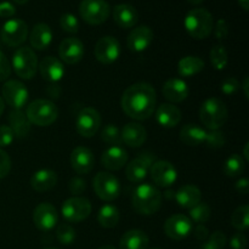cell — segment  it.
Instances as JSON below:
<instances>
[{"mask_svg": "<svg viewBox=\"0 0 249 249\" xmlns=\"http://www.w3.org/2000/svg\"><path fill=\"white\" fill-rule=\"evenodd\" d=\"M156 102L155 88L148 83H136L124 91L121 104L126 116L136 121H145L155 112Z\"/></svg>", "mask_w": 249, "mask_h": 249, "instance_id": "cell-1", "label": "cell"}, {"mask_svg": "<svg viewBox=\"0 0 249 249\" xmlns=\"http://www.w3.org/2000/svg\"><path fill=\"white\" fill-rule=\"evenodd\" d=\"M134 211L141 215H152L162 206V195L160 190L150 184L139 185L131 198Z\"/></svg>", "mask_w": 249, "mask_h": 249, "instance_id": "cell-2", "label": "cell"}, {"mask_svg": "<svg viewBox=\"0 0 249 249\" xmlns=\"http://www.w3.org/2000/svg\"><path fill=\"white\" fill-rule=\"evenodd\" d=\"M185 29L191 38L203 40L208 38L214 28L213 15L203 7L192 9L185 16Z\"/></svg>", "mask_w": 249, "mask_h": 249, "instance_id": "cell-3", "label": "cell"}, {"mask_svg": "<svg viewBox=\"0 0 249 249\" xmlns=\"http://www.w3.org/2000/svg\"><path fill=\"white\" fill-rule=\"evenodd\" d=\"M199 119L209 130H219L228 121L226 105L218 97H211L202 104Z\"/></svg>", "mask_w": 249, "mask_h": 249, "instance_id": "cell-4", "label": "cell"}, {"mask_svg": "<svg viewBox=\"0 0 249 249\" xmlns=\"http://www.w3.org/2000/svg\"><path fill=\"white\" fill-rule=\"evenodd\" d=\"M26 116L31 124L38 126H49L57 119L58 109L50 100L39 99L28 105Z\"/></svg>", "mask_w": 249, "mask_h": 249, "instance_id": "cell-5", "label": "cell"}, {"mask_svg": "<svg viewBox=\"0 0 249 249\" xmlns=\"http://www.w3.org/2000/svg\"><path fill=\"white\" fill-rule=\"evenodd\" d=\"M12 67L19 78L26 80L32 79L38 70V58L33 49L28 46L17 49L12 57Z\"/></svg>", "mask_w": 249, "mask_h": 249, "instance_id": "cell-6", "label": "cell"}, {"mask_svg": "<svg viewBox=\"0 0 249 249\" xmlns=\"http://www.w3.org/2000/svg\"><path fill=\"white\" fill-rule=\"evenodd\" d=\"M79 14L88 24L99 26L108 19L111 6L106 0H82Z\"/></svg>", "mask_w": 249, "mask_h": 249, "instance_id": "cell-7", "label": "cell"}, {"mask_svg": "<svg viewBox=\"0 0 249 249\" xmlns=\"http://www.w3.org/2000/svg\"><path fill=\"white\" fill-rule=\"evenodd\" d=\"M95 194L102 201L112 202L118 198L121 194V184L113 174L108 172H100L92 180Z\"/></svg>", "mask_w": 249, "mask_h": 249, "instance_id": "cell-8", "label": "cell"}, {"mask_svg": "<svg viewBox=\"0 0 249 249\" xmlns=\"http://www.w3.org/2000/svg\"><path fill=\"white\" fill-rule=\"evenodd\" d=\"M63 219L68 223H80L91 213V203L84 197H71L63 202L61 207Z\"/></svg>", "mask_w": 249, "mask_h": 249, "instance_id": "cell-9", "label": "cell"}, {"mask_svg": "<svg viewBox=\"0 0 249 249\" xmlns=\"http://www.w3.org/2000/svg\"><path fill=\"white\" fill-rule=\"evenodd\" d=\"M1 40L7 46H19L26 41L28 36V26L19 18H10L1 28Z\"/></svg>", "mask_w": 249, "mask_h": 249, "instance_id": "cell-10", "label": "cell"}, {"mask_svg": "<svg viewBox=\"0 0 249 249\" xmlns=\"http://www.w3.org/2000/svg\"><path fill=\"white\" fill-rule=\"evenodd\" d=\"M157 160L156 156L151 152H143L140 153L135 160H131L128 165H126L125 175L128 178L129 181L139 182L142 181L148 174L151 165Z\"/></svg>", "mask_w": 249, "mask_h": 249, "instance_id": "cell-11", "label": "cell"}, {"mask_svg": "<svg viewBox=\"0 0 249 249\" xmlns=\"http://www.w3.org/2000/svg\"><path fill=\"white\" fill-rule=\"evenodd\" d=\"M101 125V116L99 112L92 107H84L79 112L75 122V128L79 135L84 138H91Z\"/></svg>", "mask_w": 249, "mask_h": 249, "instance_id": "cell-12", "label": "cell"}, {"mask_svg": "<svg viewBox=\"0 0 249 249\" xmlns=\"http://www.w3.org/2000/svg\"><path fill=\"white\" fill-rule=\"evenodd\" d=\"M2 100L15 109H21L28 101V90L18 80H7L2 85Z\"/></svg>", "mask_w": 249, "mask_h": 249, "instance_id": "cell-13", "label": "cell"}, {"mask_svg": "<svg viewBox=\"0 0 249 249\" xmlns=\"http://www.w3.org/2000/svg\"><path fill=\"white\" fill-rule=\"evenodd\" d=\"M121 55V44L113 36H102L95 46V57L104 65L116 62Z\"/></svg>", "mask_w": 249, "mask_h": 249, "instance_id": "cell-14", "label": "cell"}, {"mask_svg": "<svg viewBox=\"0 0 249 249\" xmlns=\"http://www.w3.org/2000/svg\"><path fill=\"white\" fill-rule=\"evenodd\" d=\"M151 179L157 186L169 187L177 181L178 172L168 160H156L150 168Z\"/></svg>", "mask_w": 249, "mask_h": 249, "instance_id": "cell-15", "label": "cell"}, {"mask_svg": "<svg viewBox=\"0 0 249 249\" xmlns=\"http://www.w3.org/2000/svg\"><path fill=\"white\" fill-rule=\"evenodd\" d=\"M192 231V221L184 214H175L167 219L164 224V232L169 238L180 241L186 238Z\"/></svg>", "mask_w": 249, "mask_h": 249, "instance_id": "cell-16", "label": "cell"}, {"mask_svg": "<svg viewBox=\"0 0 249 249\" xmlns=\"http://www.w3.org/2000/svg\"><path fill=\"white\" fill-rule=\"evenodd\" d=\"M58 221V214L53 204L44 202L38 204L33 212V223L40 231H50Z\"/></svg>", "mask_w": 249, "mask_h": 249, "instance_id": "cell-17", "label": "cell"}, {"mask_svg": "<svg viewBox=\"0 0 249 249\" xmlns=\"http://www.w3.org/2000/svg\"><path fill=\"white\" fill-rule=\"evenodd\" d=\"M58 55L67 65H75L84 57V44L78 38H66L58 46Z\"/></svg>", "mask_w": 249, "mask_h": 249, "instance_id": "cell-18", "label": "cell"}, {"mask_svg": "<svg viewBox=\"0 0 249 249\" xmlns=\"http://www.w3.org/2000/svg\"><path fill=\"white\" fill-rule=\"evenodd\" d=\"M153 41V31L147 26H139L129 33L126 45L134 53H142Z\"/></svg>", "mask_w": 249, "mask_h": 249, "instance_id": "cell-19", "label": "cell"}, {"mask_svg": "<svg viewBox=\"0 0 249 249\" xmlns=\"http://www.w3.org/2000/svg\"><path fill=\"white\" fill-rule=\"evenodd\" d=\"M71 165L78 174H88L95 165L94 153L84 146H78L71 155Z\"/></svg>", "mask_w": 249, "mask_h": 249, "instance_id": "cell-20", "label": "cell"}, {"mask_svg": "<svg viewBox=\"0 0 249 249\" xmlns=\"http://www.w3.org/2000/svg\"><path fill=\"white\" fill-rule=\"evenodd\" d=\"M162 91L163 96L173 104H179V102L185 101L190 94L187 84L179 78H172V79L167 80L163 85Z\"/></svg>", "mask_w": 249, "mask_h": 249, "instance_id": "cell-21", "label": "cell"}, {"mask_svg": "<svg viewBox=\"0 0 249 249\" xmlns=\"http://www.w3.org/2000/svg\"><path fill=\"white\" fill-rule=\"evenodd\" d=\"M113 19L121 28H133L139 22V12L133 5L118 4L113 9Z\"/></svg>", "mask_w": 249, "mask_h": 249, "instance_id": "cell-22", "label": "cell"}, {"mask_svg": "<svg viewBox=\"0 0 249 249\" xmlns=\"http://www.w3.org/2000/svg\"><path fill=\"white\" fill-rule=\"evenodd\" d=\"M39 71H40L41 77L51 83L60 82L65 75L63 63L58 58L53 57V56H48L41 60L40 65H39Z\"/></svg>", "mask_w": 249, "mask_h": 249, "instance_id": "cell-23", "label": "cell"}, {"mask_svg": "<svg viewBox=\"0 0 249 249\" xmlns=\"http://www.w3.org/2000/svg\"><path fill=\"white\" fill-rule=\"evenodd\" d=\"M121 138L122 141L129 147L136 148L145 143L146 139H147V131L141 124L128 123L122 129Z\"/></svg>", "mask_w": 249, "mask_h": 249, "instance_id": "cell-24", "label": "cell"}, {"mask_svg": "<svg viewBox=\"0 0 249 249\" xmlns=\"http://www.w3.org/2000/svg\"><path fill=\"white\" fill-rule=\"evenodd\" d=\"M128 162V153L121 146H111L101 157V163L108 170H119Z\"/></svg>", "mask_w": 249, "mask_h": 249, "instance_id": "cell-25", "label": "cell"}, {"mask_svg": "<svg viewBox=\"0 0 249 249\" xmlns=\"http://www.w3.org/2000/svg\"><path fill=\"white\" fill-rule=\"evenodd\" d=\"M156 121L163 128H174L181 121V111L172 104H162L156 111Z\"/></svg>", "mask_w": 249, "mask_h": 249, "instance_id": "cell-26", "label": "cell"}, {"mask_svg": "<svg viewBox=\"0 0 249 249\" xmlns=\"http://www.w3.org/2000/svg\"><path fill=\"white\" fill-rule=\"evenodd\" d=\"M32 48L43 51L50 46L53 41V31L46 23H38L33 27L29 36Z\"/></svg>", "mask_w": 249, "mask_h": 249, "instance_id": "cell-27", "label": "cell"}, {"mask_svg": "<svg viewBox=\"0 0 249 249\" xmlns=\"http://www.w3.org/2000/svg\"><path fill=\"white\" fill-rule=\"evenodd\" d=\"M57 184V174L50 169H40L31 178L32 189L36 192H46L53 190Z\"/></svg>", "mask_w": 249, "mask_h": 249, "instance_id": "cell-28", "label": "cell"}, {"mask_svg": "<svg viewBox=\"0 0 249 249\" xmlns=\"http://www.w3.org/2000/svg\"><path fill=\"white\" fill-rule=\"evenodd\" d=\"M175 199L178 204L182 208L191 209L192 207L197 206L202 199V192L195 185H184L178 190L175 194Z\"/></svg>", "mask_w": 249, "mask_h": 249, "instance_id": "cell-29", "label": "cell"}, {"mask_svg": "<svg viewBox=\"0 0 249 249\" xmlns=\"http://www.w3.org/2000/svg\"><path fill=\"white\" fill-rule=\"evenodd\" d=\"M147 235L141 230H129L122 236L119 249H147Z\"/></svg>", "mask_w": 249, "mask_h": 249, "instance_id": "cell-30", "label": "cell"}, {"mask_svg": "<svg viewBox=\"0 0 249 249\" xmlns=\"http://www.w3.org/2000/svg\"><path fill=\"white\" fill-rule=\"evenodd\" d=\"M207 131L197 124H186L180 130V140L187 146H198L204 143Z\"/></svg>", "mask_w": 249, "mask_h": 249, "instance_id": "cell-31", "label": "cell"}, {"mask_svg": "<svg viewBox=\"0 0 249 249\" xmlns=\"http://www.w3.org/2000/svg\"><path fill=\"white\" fill-rule=\"evenodd\" d=\"M10 128L14 131L15 136L17 138H24L28 135L29 130H31V122L27 118L26 113L22 109H14L10 112L9 116Z\"/></svg>", "mask_w": 249, "mask_h": 249, "instance_id": "cell-32", "label": "cell"}, {"mask_svg": "<svg viewBox=\"0 0 249 249\" xmlns=\"http://www.w3.org/2000/svg\"><path fill=\"white\" fill-rule=\"evenodd\" d=\"M204 68V61L197 56H186L178 63V73L180 77H192L198 74Z\"/></svg>", "mask_w": 249, "mask_h": 249, "instance_id": "cell-33", "label": "cell"}, {"mask_svg": "<svg viewBox=\"0 0 249 249\" xmlns=\"http://www.w3.org/2000/svg\"><path fill=\"white\" fill-rule=\"evenodd\" d=\"M97 221L105 229L114 228L119 221V211L117 209V207L112 206V204H106L100 208L99 214H97Z\"/></svg>", "mask_w": 249, "mask_h": 249, "instance_id": "cell-34", "label": "cell"}, {"mask_svg": "<svg viewBox=\"0 0 249 249\" xmlns=\"http://www.w3.org/2000/svg\"><path fill=\"white\" fill-rule=\"evenodd\" d=\"M245 167V160L240 155H237V153H233V155H231L226 160L225 164H224V173H225L226 177L236 178L242 174Z\"/></svg>", "mask_w": 249, "mask_h": 249, "instance_id": "cell-35", "label": "cell"}, {"mask_svg": "<svg viewBox=\"0 0 249 249\" xmlns=\"http://www.w3.org/2000/svg\"><path fill=\"white\" fill-rule=\"evenodd\" d=\"M209 56H211L212 66H213L215 70L221 71L228 66V62H229L228 50H226L225 46L221 45V44H216V45H214L213 48H212Z\"/></svg>", "mask_w": 249, "mask_h": 249, "instance_id": "cell-36", "label": "cell"}, {"mask_svg": "<svg viewBox=\"0 0 249 249\" xmlns=\"http://www.w3.org/2000/svg\"><path fill=\"white\" fill-rule=\"evenodd\" d=\"M231 224L240 231H246L249 226V207L241 206L231 215Z\"/></svg>", "mask_w": 249, "mask_h": 249, "instance_id": "cell-37", "label": "cell"}, {"mask_svg": "<svg viewBox=\"0 0 249 249\" xmlns=\"http://www.w3.org/2000/svg\"><path fill=\"white\" fill-rule=\"evenodd\" d=\"M209 218H211V207L207 203L199 202L197 206L192 207L190 209V219H191V221H195L197 224H203L208 221Z\"/></svg>", "mask_w": 249, "mask_h": 249, "instance_id": "cell-38", "label": "cell"}, {"mask_svg": "<svg viewBox=\"0 0 249 249\" xmlns=\"http://www.w3.org/2000/svg\"><path fill=\"white\" fill-rule=\"evenodd\" d=\"M101 139L111 146H118L121 145L122 138H121V130L117 128L114 124H107L101 131Z\"/></svg>", "mask_w": 249, "mask_h": 249, "instance_id": "cell-39", "label": "cell"}, {"mask_svg": "<svg viewBox=\"0 0 249 249\" xmlns=\"http://www.w3.org/2000/svg\"><path fill=\"white\" fill-rule=\"evenodd\" d=\"M56 237L61 245H71L75 240V230L68 224H61L56 229Z\"/></svg>", "mask_w": 249, "mask_h": 249, "instance_id": "cell-40", "label": "cell"}, {"mask_svg": "<svg viewBox=\"0 0 249 249\" xmlns=\"http://www.w3.org/2000/svg\"><path fill=\"white\" fill-rule=\"evenodd\" d=\"M60 26L61 28L65 32L70 34H75L79 31V21H78L77 17L74 15L70 14H63L60 18Z\"/></svg>", "mask_w": 249, "mask_h": 249, "instance_id": "cell-41", "label": "cell"}, {"mask_svg": "<svg viewBox=\"0 0 249 249\" xmlns=\"http://www.w3.org/2000/svg\"><path fill=\"white\" fill-rule=\"evenodd\" d=\"M204 143L207 145V147L209 148H221L225 145V136L224 133H221L220 130H211L207 133L206 139H204Z\"/></svg>", "mask_w": 249, "mask_h": 249, "instance_id": "cell-42", "label": "cell"}, {"mask_svg": "<svg viewBox=\"0 0 249 249\" xmlns=\"http://www.w3.org/2000/svg\"><path fill=\"white\" fill-rule=\"evenodd\" d=\"M226 245V236L221 231H215L203 243L202 249H223Z\"/></svg>", "mask_w": 249, "mask_h": 249, "instance_id": "cell-43", "label": "cell"}, {"mask_svg": "<svg viewBox=\"0 0 249 249\" xmlns=\"http://www.w3.org/2000/svg\"><path fill=\"white\" fill-rule=\"evenodd\" d=\"M15 140V134L7 125H0V147H7Z\"/></svg>", "mask_w": 249, "mask_h": 249, "instance_id": "cell-44", "label": "cell"}, {"mask_svg": "<svg viewBox=\"0 0 249 249\" xmlns=\"http://www.w3.org/2000/svg\"><path fill=\"white\" fill-rule=\"evenodd\" d=\"M68 189H70L71 194H73L74 196H79L87 189V182L82 178H72L68 184Z\"/></svg>", "mask_w": 249, "mask_h": 249, "instance_id": "cell-45", "label": "cell"}, {"mask_svg": "<svg viewBox=\"0 0 249 249\" xmlns=\"http://www.w3.org/2000/svg\"><path fill=\"white\" fill-rule=\"evenodd\" d=\"M11 170V160L4 150L0 148V179H4Z\"/></svg>", "mask_w": 249, "mask_h": 249, "instance_id": "cell-46", "label": "cell"}, {"mask_svg": "<svg viewBox=\"0 0 249 249\" xmlns=\"http://www.w3.org/2000/svg\"><path fill=\"white\" fill-rule=\"evenodd\" d=\"M240 87H241L240 82H238L236 78L231 77L224 80L223 84H221V91H223L225 95H232L240 89Z\"/></svg>", "mask_w": 249, "mask_h": 249, "instance_id": "cell-47", "label": "cell"}, {"mask_svg": "<svg viewBox=\"0 0 249 249\" xmlns=\"http://www.w3.org/2000/svg\"><path fill=\"white\" fill-rule=\"evenodd\" d=\"M11 74V65L2 51H0V82H4Z\"/></svg>", "mask_w": 249, "mask_h": 249, "instance_id": "cell-48", "label": "cell"}, {"mask_svg": "<svg viewBox=\"0 0 249 249\" xmlns=\"http://www.w3.org/2000/svg\"><path fill=\"white\" fill-rule=\"evenodd\" d=\"M214 34H215V38L218 40H224V39L228 38L229 36V26L228 22L225 19H219L215 24V29H214Z\"/></svg>", "mask_w": 249, "mask_h": 249, "instance_id": "cell-49", "label": "cell"}, {"mask_svg": "<svg viewBox=\"0 0 249 249\" xmlns=\"http://www.w3.org/2000/svg\"><path fill=\"white\" fill-rule=\"evenodd\" d=\"M230 246L232 249H246V247H247V237L245 236V233L238 232L233 235L230 241Z\"/></svg>", "mask_w": 249, "mask_h": 249, "instance_id": "cell-50", "label": "cell"}, {"mask_svg": "<svg viewBox=\"0 0 249 249\" xmlns=\"http://www.w3.org/2000/svg\"><path fill=\"white\" fill-rule=\"evenodd\" d=\"M16 14V7L9 1L0 2V17L2 18H11Z\"/></svg>", "mask_w": 249, "mask_h": 249, "instance_id": "cell-51", "label": "cell"}, {"mask_svg": "<svg viewBox=\"0 0 249 249\" xmlns=\"http://www.w3.org/2000/svg\"><path fill=\"white\" fill-rule=\"evenodd\" d=\"M194 233H195V237L199 241H204L209 237L208 229H207L203 224H198V225H197V228L195 229Z\"/></svg>", "mask_w": 249, "mask_h": 249, "instance_id": "cell-52", "label": "cell"}, {"mask_svg": "<svg viewBox=\"0 0 249 249\" xmlns=\"http://www.w3.org/2000/svg\"><path fill=\"white\" fill-rule=\"evenodd\" d=\"M235 189L238 194L241 195H247L249 191V181L246 178H242V179L238 180L235 185Z\"/></svg>", "mask_w": 249, "mask_h": 249, "instance_id": "cell-53", "label": "cell"}, {"mask_svg": "<svg viewBox=\"0 0 249 249\" xmlns=\"http://www.w3.org/2000/svg\"><path fill=\"white\" fill-rule=\"evenodd\" d=\"M238 1V5H240L241 7H242L245 11H248L249 9V0H237Z\"/></svg>", "mask_w": 249, "mask_h": 249, "instance_id": "cell-54", "label": "cell"}, {"mask_svg": "<svg viewBox=\"0 0 249 249\" xmlns=\"http://www.w3.org/2000/svg\"><path fill=\"white\" fill-rule=\"evenodd\" d=\"M243 90H245V95H246V97H247L248 99V78L246 77L245 78V80H243Z\"/></svg>", "mask_w": 249, "mask_h": 249, "instance_id": "cell-55", "label": "cell"}, {"mask_svg": "<svg viewBox=\"0 0 249 249\" xmlns=\"http://www.w3.org/2000/svg\"><path fill=\"white\" fill-rule=\"evenodd\" d=\"M248 147H249V145H248V142H247V143H246V146H245V150H243V156H245L246 160H249V155H248Z\"/></svg>", "mask_w": 249, "mask_h": 249, "instance_id": "cell-56", "label": "cell"}, {"mask_svg": "<svg viewBox=\"0 0 249 249\" xmlns=\"http://www.w3.org/2000/svg\"><path fill=\"white\" fill-rule=\"evenodd\" d=\"M4 109H5V102H4V100H2V97H0V116L2 114Z\"/></svg>", "mask_w": 249, "mask_h": 249, "instance_id": "cell-57", "label": "cell"}, {"mask_svg": "<svg viewBox=\"0 0 249 249\" xmlns=\"http://www.w3.org/2000/svg\"><path fill=\"white\" fill-rule=\"evenodd\" d=\"M12 1H14L15 4H17V5H24V4H27L29 0H12Z\"/></svg>", "mask_w": 249, "mask_h": 249, "instance_id": "cell-58", "label": "cell"}, {"mask_svg": "<svg viewBox=\"0 0 249 249\" xmlns=\"http://www.w3.org/2000/svg\"><path fill=\"white\" fill-rule=\"evenodd\" d=\"M187 1H189L190 4H192V5H199V4H202L204 0H187Z\"/></svg>", "mask_w": 249, "mask_h": 249, "instance_id": "cell-59", "label": "cell"}, {"mask_svg": "<svg viewBox=\"0 0 249 249\" xmlns=\"http://www.w3.org/2000/svg\"><path fill=\"white\" fill-rule=\"evenodd\" d=\"M99 249H116V248L112 247V246H102V247H100Z\"/></svg>", "mask_w": 249, "mask_h": 249, "instance_id": "cell-60", "label": "cell"}, {"mask_svg": "<svg viewBox=\"0 0 249 249\" xmlns=\"http://www.w3.org/2000/svg\"><path fill=\"white\" fill-rule=\"evenodd\" d=\"M45 249H58V248H45Z\"/></svg>", "mask_w": 249, "mask_h": 249, "instance_id": "cell-61", "label": "cell"}, {"mask_svg": "<svg viewBox=\"0 0 249 249\" xmlns=\"http://www.w3.org/2000/svg\"><path fill=\"white\" fill-rule=\"evenodd\" d=\"M152 249H158V248H152Z\"/></svg>", "mask_w": 249, "mask_h": 249, "instance_id": "cell-62", "label": "cell"}]
</instances>
